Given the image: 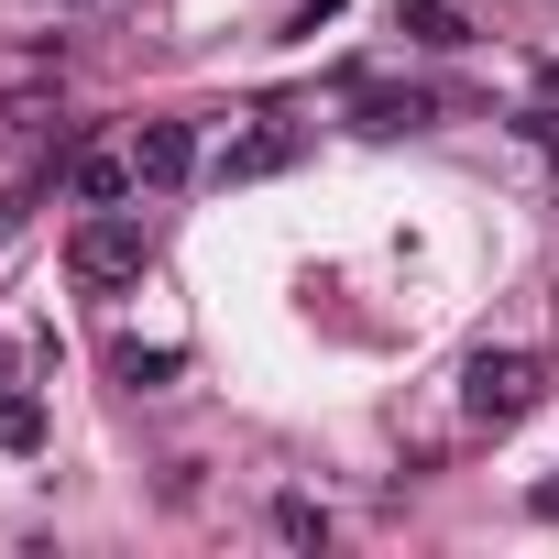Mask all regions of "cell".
Masks as SVG:
<instances>
[{
	"label": "cell",
	"instance_id": "obj_3",
	"mask_svg": "<svg viewBox=\"0 0 559 559\" xmlns=\"http://www.w3.org/2000/svg\"><path fill=\"white\" fill-rule=\"evenodd\" d=\"M132 176H143L154 198L187 187V176H198V132H187V121H143V132H132Z\"/></svg>",
	"mask_w": 559,
	"mask_h": 559
},
{
	"label": "cell",
	"instance_id": "obj_11",
	"mask_svg": "<svg viewBox=\"0 0 559 559\" xmlns=\"http://www.w3.org/2000/svg\"><path fill=\"white\" fill-rule=\"evenodd\" d=\"M537 515H559V483H548V493H537Z\"/></svg>",
	"mask_w": 559,
	"mask_h": 559
},
{
	"label": "cell",
	"instance_id": "obj_8",
	"mask_svg": "<svg viewBox=\"0 0 559 559\" xmlns=\"http://www.w3.org/2000/svg\"><path fill=\"white\" fill-rule=\"evenodd\" d=\"M406 23H417L428 45H461V12H450V0H406Z\"/></svg>",
	"mask_w": 559,
	"mask_h": 559
},
{
	"label": "cell",
	"instance_id": "obj_7",
	"mask_svg": "<svg viewBox=\"0 0 559 559\" xmlns=\"http://www.w3.org/2000/svg\"><path fill=\"white\" fill-rule=\"evenodd\" d=\"M274 537H286V548H319V537H330V515H319L308 493H286V504H274Z\"/></svg>",
	"mask_w": 559,
	"mask_h": 559
},
{
	"label": "cell",
	"instance_id": "obj_13",
	"mask_svg": "<svg viewBox=\"0 0 559 559\" xmlns=\"http://www.w3.org/2000/svg\"><path fill=\"white\" fill-rule=\"evenodd\" d=\"M67 12H78V0H67Z\"/></svg>",
	"mask_w": 559,
	"mask_h": 559
},
{
	"label": "cell",
	"instance_id": "obj_4",
	"mask_svg": "<svg viewBox=\"0 0 559 559\" xmlns=\"http://www.w3.org/2000/svg\"><path fill=\"white\" fill-rule=\"evenodd\" d=\"M286 165H297V132H286V121H263V132L219 143V165H209V176H219V187H252V176H286Z\"/></svg>",
	"mask_w": 559,
	"mask_h": 559
},
{
	"label": "cell",
	"instance_id": "obj_6",
	"mask_svg": "<svg viewBox=\"0 0 559 559\" xmlns=\"http://www.w3.org/2000/svg\"><path fill=\"white\" fill-rule=\"evenodd\" d=\"M0 450H12V461H34V450H45V395L0 384Z\"/></svg>",
	"mask_w": 559,
	"mask_h": 559
},
{
	"label": "cell",
	"instance_id": "obj_12",
	"mask_svg": "<svg viewBox=\"0 0 559 559\" xmlns=\"http://www.w3.org/2000/svg\"><path fill=\"white\" fill-rule=\"evenodd\" d=\"M548 99H559V67H548Z\"/></svg>",
	"mask_w": 559,
	"mask_h": 559
},
{
	"label": "cell",
	"instance_id": "obj_10",
	"mask_svg": "<svg viewBox=\"0 0 559 559\" xmlns=\"http://www.w3.org/2000/svg\"><path fill=\"white\" fill-rule=\"evenodd\" d=\"M176 362H187V352H176V341H165V352H121V373H132V384H165V373H176Z\"/></svg>",
	"mask_w": 559,
	"mask_h": 559
},
{
	"label": "cell",
	"instance_id": "obj_2",
	"mask_svg": "<svg viewBox=\"0 0 559 559\" xmlns=\"http://www.w3.org/2000/svg\"><path fill=\"white\" fill-rule=\"evenodd\" d=\"M537 406V352H472L461 362V417L472 428H515Z\"/></svg>",
	"mask_w": 559,
	"mask_h": 559
},
{
	"label": "cell",
	"instance_id": "obj_5",
	"mask_svg": "<svg viewBox=\"0 0 559 559\" xmlns=\"http://www.w3.org/2000/svg\"><path fill=\"white\" fill-rule=\"evenodd\" d=\"M132 187H143L132 154H78V165H67V198H78V209H121Z\"/></svg>",
	"mask_w": 559,
	"mask_h": 559
},
{
	"label": "cell",
	"instance_id": "obj_9",
	"mask_svg": "<svg viewBox=\"0 0 559 559\" xmlns=\"http://www.w3.org/2000/svg\"><path fill=\"white\" fill-rule=\"evenodd\" d=\"M515 132H526V143H537L548 165H559V99H537V110H515Z\"/></svg>",
	"mask_w": 559,
	"mask_h": 559
},
{
	"label": "cell",
	"instance_id": "obj_1",
	"mask_svg": "<svg viewBox=\"0 0 559 559\" xmlns=\"http://www.w3.org/2000/svg\"><path fill=\"white\" fill-rule=\"evenodd\" d=\"M143 263H154V230H143L132 209H88V219L67 230V286H88V297L143 286Z\"/></svg>",
	"mask_w": 559,
	"mask_h": 559
}]
</instances>
